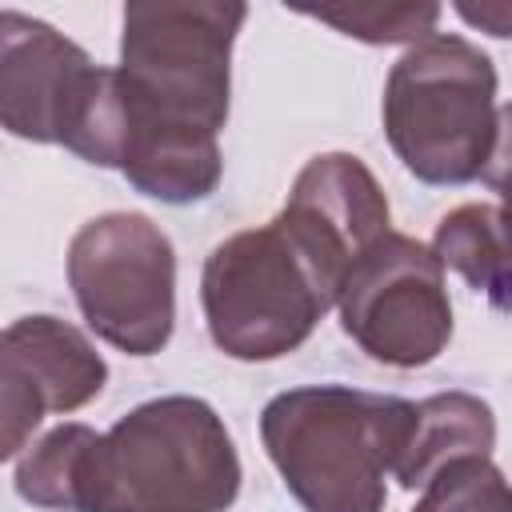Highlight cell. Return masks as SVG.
I'll list each match as a JSON object with an SVG mask.
<instances>
[{
	"instance_id": "cell-2",
	"label": "cell",
	"mask_w": 512,
	"mask_h": 512,
	"mask_svg": "<svg viewBox=\"0 0 512 512\" xmlns=\"http://www.w3.org/2000/svg\"><path fill=\"white\" fill-rule=\"evenodd\" d=\"M496 68L472 40L436 32L412 44L384 80V136L424 184H472L500 168L504 108Z\"/></svg>"
},
{
	"instance_id": "cell-9",
	"label": "cell",
	"mask_w": 512,
	"mask_h": 512,
	"mask_svg": "<svg viewBox=\"0 0 512 512\" xmlns=\"http://www.w3.org/2000/svg\"><path fill=\"white\" fill-rule=\"evenodd\" d=\"M276 220L340 288L356 256L388 232V196L360 156L324 152L300 168Z\"/></svg>"
},
{
	"instance_id": "cell-1",
	"label": "cell",
	"mask_w": 512,
	"mask_h": 512,
	"mask_svg": "<svg viewBox=\"0 0 512 512\" xmlns=\"http://www.w3.org/2000/svg\"><path fill=\"white\" fill-rule=\"evenodd\" d=\"M412 428V404L348 384L272 396L260 440L304 512H384V480Z\"/></svg>"
},
{
	"instance_id": "cell-6",
	"label": "cell",
	"mask_w": 512,
	"mask_h": 512,
	"mask_svg": "<svg viewBox=\"0 0 512 512\" xmlns=\"http://www.w3.org/2000/svg\"><path fill=\"white\" fill-rule=\"evenodd\" d=\"M68 288L84 324L128 356H156L176 324V252L140 212H104L68 244Z\"/></svg>"
},
{
	"instance_id": "cell-10",
	"label": "cell",
	"mask_w": 512,
	"mask_h": 512,
	"mask_svg": "<svg viewBox=\"0 0 512 512\" xmlns=\"http://www.w3.org/2000/svg\"><path fill=\"white\" fill-rule=\"evenodd\" d=\"M492 444H496L492 408L472 392H440L412 404V428L396 456L392 476L412 492L456 460L492 456Z\"/></svg>"
},
{
	"instance_id": "cell-11",
	"label": "cell",
	"mask_w": 512,
	"mask_h": 512,
	"mask_svg": "<svg viewBox=\"0 0 512 512\" xmlns=\"http://www.w3.org/2000/svg\"><path fill=\"white\" fill-rule=\"evenodd\" d=\"M8 336L16 340L24 360L32 364V372H36V380L44 388L48 412H76L88 400H96L100 388L108 384L104 356L68 320L20 316L16 324H8Z\"/></svg>"
},
{
	"instance_id": "cell-8",
	"label": "cell",
	"mask_w": 512,
	"mask_h": 512,
	"mask_svg": "<svg viewBox=\"0 0 512 512\" xmlns=\"http://www.w3.org/2000/svg\"><path fill=\"white\" fill-rule=\"evenodd\" d=\"M92 56L28 12H0V128L32 144H64L92 84Z\"/></svg>"
},
{
	"instance_id": "cell-7",
	"label": "cell",
	"mask_w": 512,
	"mask_h": 512,
	"mask_svg": "<svg viewBox=\"0 0 512 512\" xmlns=\"http://www.w3.org/2000/svg\"><path fill=\"white\" fill-rule=\"evenodd\" d=\"M336 308L344 332L392 368H424L452 340V300L440 260L428 244L392 228L344 272Z\"/></svg>"
},
{
	"instance_id": "cell-12",
	"label": "cell",
	"mask_w": 512,
	"mask_h": 512,
	"mask_svg": "<svg viewBox=\"0 0 512 512\" xmlns=\"http://www.w3.org/2000/svg\"><path fill=\"white\" fill-rule=\"evenodd\" d=\"M96 444L100 432L88 424L52 428L16 464L20 500L48 512H88L92 480H96Z\"/></svg>"
},
{
	"instance_id": "cell-13",
	"label": "cell",
	"mask_w": 512,
	"mask_h": 512,
	"mask_svg": "<svg viewBox=\"0 0 512 512\" xmlns=\"http://www.w3.org/2000/svg\"><path fill=\"white\" fill-rule=\"evenodd\" d=\"M432 256L440 268L460 272L476 292H484L496 312L508 308V224L500 204L452 208L436 224Z\"/></svg>"
},
{
	"instance_id": "cell-16",
	"label": "cell",
	"mask_w": 512,
	"mask_h": 512,
	"mask_svg": "<svg viewBox=\"0 0 512 512\" xmlns=\"http://www.w3.org/2000/svg\"><path fill=\"white\" fill-rule=\"evenodd\" d=\"M412 512H508L504 472L488 456L456 460L424 484Z\"/></svg>"
},
{
	"instance_id": "cell-15",
	"label": "cell",
	"mask_w": 512,
	"mask_h": 512,
	"mask_svg": "<svg viewBox=\"0 0 512 512\" xmlns=\"http://www.w3.org/2000/svg\"><path fill=\"white\" fill-rule=\"evenodd\" d=\"M44 412H48L44 388L4 328L0 332V464L28 444V436L40 428Z\"/></svg>"
},
{
	"instance_id": "cell-3",
	"label": "cell",
	"mask_w": 512,
	"mask_h": 512,
	"mask_svg": "<svg viewBox=\"0 0 512 512\" xmlns=\"http://www.w3.org/2000/svg\"><path fill=\"white\" fill-rule=\"evenodd\" d=\"M236 492L240 456L216 408L160 396L100 432L88 512H224Z\"/></svg>"
},
{
	"instance_id": "cell-14",
	"label": "cell",
	"mask_w": 512,
	"mask_h": 512,
	"mask_svg": "<svg viewBox=\"0 0 512 512\" xmlns=\"http://www.w3.org/2000/svg\"><path fill=\"white\" fill-rule=\"evenodd\" d=\"M312 20L340 28L364 44H420L436 36V4H352V8H308Z\"/></svg>"
},
{
	"instance_id": "cell-5",
	"label": "cell",
	"mask_w": 512,
	"mask_h": 512,
	"mask_svg": "<svg viewBox=\"0 0 512 512\" xmlns=\"http://www.w3.org/2000/svg\"><path fill=\"white\" fill-rule=\"evenodd\" d=\"M248 8L240 0H136L124 4L120 84L156 120L220 132L232 96V44Z\"/></svg>"
},
{
	"instance_id": "cell-4",
	"label": "cell",
	"mask_w": 512,
	"mask_h": 512,
	"mask_svg": "<svg viewBox=\"0 0 512 512\" xmlns=\"http://www.w3.org/2000/svg\"><path fill=\"white\" fill-rule=\"evenodd\" d=\"M336 284L280 220L236 232L204 260L200 300L212 344L232 360H280L336 308Z\"/></svg>"
}]
</instances>
